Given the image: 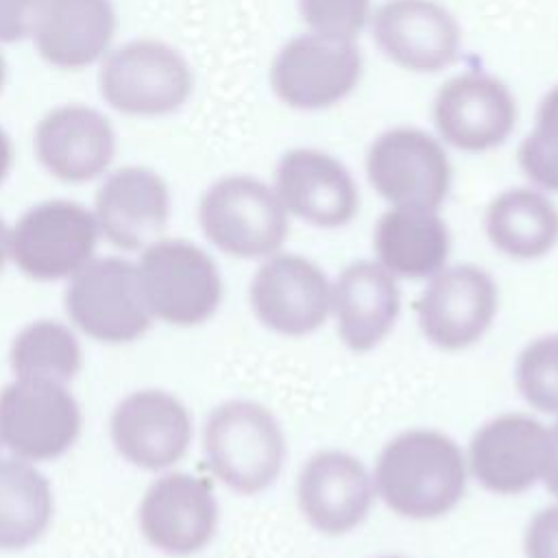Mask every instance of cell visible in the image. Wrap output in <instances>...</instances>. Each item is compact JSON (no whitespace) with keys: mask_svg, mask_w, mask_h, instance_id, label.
<instances>
[{"mask_svg":"<svg viewBox=\"0 0 558 558\" xmlns=\"http://www.w3.org/2000/svg\"><path fill=\"white\" fill-rule=\"evenodd\" d=\"M549 460V429L530 414L490 418L469 442V469L490 493L519 495L543 480Z\"/></svg>","mask_w":558,"mask_h":558,"instance_id":"17","label":"cell"},{"mask_svg":"<svg viewBox=\"0 0 558 558\" xmlns=\"http://www.w3.org/2000/svg\"><path fill=\"white\" fill-rule=\"evenodd\" d=\"M375 497L366 466L340 449H323L305 460L296 477V501L305 521L327 534L340 536L357 527Z\"/></svg>","mask_w":558,"mask_h":558,"instance_id":"20","label":"cell"},{"mask_svg":"<svg viewBox=\"0 0 558 558\" xmlns=\"http://www.w3.org/2000/svg\"><path fill=\"white\" fill-rule=\"evenodd\" d=\"M52 519V490L28 460L0 456V549L33 545Z\"/></svg>","mask_w":558,"mask_h":558,"instance_id":"26","label":"cell"},{"mask_svg":"<svg viewBox=\"0 0 558 558\" xmlns=\"http://www.w3.org/2000/svg\"><path fill=\"white\" fill-rule=\"evenodd\" d=\"M144 538L170 556H192L209 545L218 525L211 484L190 473L157 477L137 512Z\"/></svg>","mask_w":558,"mask_h":558,"instance_id":"18","label":"cell"},{"mask_svg":"<svg viewBox=\"0 0 558 558\" xmlns=\"http://www.w3.org/2000/svg\"><path fill=\"white\" fill-rule=\"evenodd\" d=\"M7 257H9V229H7L4 220L0 218V270L7 262Z\"/></svg>","mask_w":558,"mask_h":558,"instance_id":"35","label":"cell"},{"mask_svg":"<svg viewBox=\"0 0 558 558\" xmlns=\"http://www.w3.org/2000/svg\"><path fill=\"white\" fill-rule=\"evenodd\" d=\"M272 190L288 216L318 229H340L360 211V187L349 166L318 146H292L281 153Z\"/></svg>","mask_w":558,"mask_h":558,"instance_id":"13","label":"cell"},{"mask_svg":"<svg viewBox=\"0 0 558 558\" xmlns=\"http://www.w3.org/2000/svg\"><path fill=\"white\" fill-rule=\"evenodd\" d=\"M364 172L390 207L440 209L453 183L449 148L434 131L414 124L377 133L366 148Z\"/></svg>","mask_w":558,"mask_h":558,"instance_id":"6","label":"cell"},{"mask_svg":"<svg viewBox=\"0 0 558 558\" xmlns=\"http://www.w3.org/2000/svg\"><path fill=\"white\" fill-rule=\"evenodd\" d=\"M41 0H0V46L31 37Z\"/></svg>","mask_w":558,"mask_h":558,"instance_id":"32","label":"cell"},{"mask_svg":"<svg viewBox=\"0 0 558 558\" xmlns=\"http://www.w3.org/2000/svg\"><path fill=\"white\" fill-rule=\"evenodd\" d=\"M373 9V0H296L305 31L351 41L368 28Z\"/></svg>","mask_w":558,"mask_h":558,"instance_id":"30","label":"cell"},{"mask_svg":"<svg viewBox=\"0 0 558 558\" xmlns=\"http://www.w3.org/2000/svg\"><path fill=\"white\" fill-rule=\"evenodd\" d=\"M373 248L390 275L425 279L445 268L451 233L438 209L388 207L375 222Z\"/></svg>","mask_w":558,"mask_h":558,"instance_id":"24","label":"cell"},{"mask_svg":"<svg viewBox=\"0 0 558 558\" xmlns=\"http://www.w3.org/2000/svg\"><path fill=\"white\" fill-rule=\"evenodd\" d=\"M194 70L187 57L157 37L113 46L98 63L102 102L126 118H163L187 105Z\"/></svg>","mask_w":558,"mask_h":558,"instance_id":"2","label":"cell"},{"mask_svg":"<svg viewBox=\"0 0 558 558\" xmlns=\"http://www.w3.org/2000/svg\"><path fill=\"white\" fill-rule=\"evenodd\" d=\"M94 211L70 198L28 207L9 229V255L31 279L54 281L81 270L98 242Z\"/></svg>","mask_w":558,"mask_h":558,"instance_id":"9","label":"cell"},{"mask_svg":"<svg viewBox=\"0 0 558 558\" xmlns=\"http://www.w3.org/2000/svg\"><path fill=\"white\" fill-rule=\"evenodd\" d=\"M11 166H13V142H11V135L4 131V126H0V185L9 177Z\"/></svg>","mask_w":558,"mask_h":558,"instance_id":"34","label":"cell"},{"mask_svg":"<svg viewBox=\"0 0 558 558\" xmlns=\"http://www.w3.org/2000/svg\"><path fill=\"white\" fill-rule=\"evenodd\" d=\"M100 235L122 251H137L159 240L170 218L166 179L148 166H120L102 177L94 196Z\"/></svg>","mask_w":558,"mask_h":558,"instance_id":"19","label":"cell"},{"mask_svg":"<svg viewBox=\"0 0 558 558\" xmlns=\"http://www.w3.org/2000/svg\"><path fill=\"white\" fill-rule=\"evenodd\" d=\"M331 310L347 349L355 353L375 349L390 333L401 310L395 275L371 259L344 266L331 286Z\"/></svg>","mask_w":558,"mask_h":558,"instance_id":"23","label":"cell"},{"mask_svg":"<svg viewBox=\"0 0 558 558\" xmlns=\"http://www.w3.org/2000/svg\"><path fill=\"white\" fill-rule=\"evenodd\" d=\"M81 434V410L54 379L15 377L0 390V442L28 462L54 460Z\"/></svg>","mask_w":558,"mask_h":558,"instance_id":"11","label":"cell"},{"mask_svg":"<svg viewBox=\"0 0 558 558\" xmlns=\"http://www.w3.org/2000/svg\"><path fill=\"white\" fill-rule=\"evenodd\" d=\"M198 225L222 253L257 259L279 253L290 216L270 183L253 174H225L201 194Z\"/></svg>","mask_w":558,"mask_h":558,"instance_id":"5","label":"cell"},{"mask_svg":"<svg viewBox=\"0 0 558 558\" xmlns=\"http://www.w3.org/2000/svg\"><path fill=\"white\" fill-rule=\"evenodd\" d=\"M484 233L510 259H538L558 244V207L532 185L501 190L486 205Z\"/></svg>","mask_w":558,"mask_h":558,"instance_id":"25","label":"cell"},{"mask_svg":"<svg viewBox=\"0 0 558 558\" xmlns=\"http://www.w3.org/2000/svg\"><path fill=\"white\" fill-rule=\"evenodd\" d=\"M543 482H545V488L554 497H558V421L549 429V460L543 473Z\"/></svg>","mask_w":558,"mask_h":558,"instance_id":"33","label":"cell"},{"mask_svg":"<svg viewBox=\"0 0 558 558\" xmlns=\"http://www.w3.org/2000/svg\"><path fill=\"white\" fill-rule=\"evenodd\" d=\"M364 54L357 41L303 31L286 39L270 59L268 87L292 111H327L362 83Z\"/></svg>","mask_w":558,"mask_h":558,"instance_id":"4","label":"cell"},{"mask_svg":"<svg viewBox=\"0 0 558 558\" xmlns=\"http://www.w3.org/2000/svg\"><path fill=\"white\" fill-rule=\"evenodd\" d=\"M366 31L381 57L410 74L442 72L462 48L460 22L440 0H384Z\"/></svg>","mask_w":558,"mask_h":558,"instance_id":"12","label":"cell"},{"mask_svg":"<svg viewBox=\"0 0 558 558\" xmlns=\"http://www.w3.org/2000/svg\"><path fill=\"white\" fill-rule=\"evenodd\" d=\"M379 558H403V556H379Z\"/></svg>","mask_w":558,"mask_h":558,"instance_id":"37","label":"cell"},{"mask_svg":"<svg viewBox=\"0 0 558 558\" xmlns=\"http://www.w3.org/2000/svg\"><path fill=\"white\" fill-rule=\"evenodd\" d=\"M525 558H558V504L538 510L523 534Z\"/></svg>","mask_w":558,"mask_h":558,"instance_id":"31","label":"cell"},{"mask_svg":"<svg viewBox=\"0 0 558 558\" xmlns=\"http://www.w3.org/2000/svg\"><path fill=\"white\" fill-rule=\"evenodd\" d=\"M375 493L405 519H438L466 490V458L458 442L436 429H408L379 451Z\"/></svg>","mask_w":558,"mask_h":558,"instance_id":"1","label":"cell"},{"mask_svg":"<svg viewBox=\"0 0 558 558\" xmlns=\"http://www.w3.org/2000/svg\"><path fill=\"white\" fill-rule=\"evenodd\" d=\"M248 301L264 327L299 338L327 320L331 286L316 262L296 253H275L253 275Z\"/></svg>","mask_w":558,"mask_h":558,"instance_id":"16","label":"cell"},{"mask_svg":"<svg viewBox=\"0 0 558 558\" xmlns=\"http://www.w3.org/2000/svg\"><path fill=\"white\" fill-rule=\"evenodd\" d=\"M517 166L532 187L558 194V83L541 96L534 124L517 146Z\"/></svg>","mask_w":558,"mask_h":558,"instance_id":"28","label":"cell"},{"mask_svg":"<svg viewBox=\"0 0 558 558\" xmlns=\"http://www.w3.org/2000/svg\"><path fill=\"white\" fill-rule=\"evenodd\" d=\"M7 76H9V63H7V57L0 50V94H2L4 85H7Z\"/></svg>","mask_w":558,"mask_h":558,"instance_id":"36","label":"cell"},{"mask_svg":"<svg viewBox=\"0 0 558 558\" xmlns=\"http://www.w3.org/2000/svg\"><path fill=\"white\" fill-rule=\"evenodd\" d=\"M111 440L131 464L159 471L179 462L192 440L187 408L166 390H137L111 414Z\"/></svg>","mask_w":558,"mask_h":558,"instance_id":"21","label":"cell"},{"mask_svg":"<svg viewBox=\"0 0 558 558\" xmlns=\"http://www.w3.org/2000/svg\"><path fill=\"white\" fill-rule=\"evenodd\" d=\"M209 471L231 490L255 495L281 473L286 436L275 414L257 401L231 399L216 405L203 427Z\"/></svg>","mask_w":558,"mask_h":558,"instance_id":"3","label":"cell"},{"mask_svg":"<svg viewBox=\"0 0 558 558\" xmlns=\"http://www.w3.org/2000/svg\"><path fill=\"white\" fill-rule=\"evenodd\" d=\"M148 312L177 327L209 320L222 301L216 262L183 238H159L144 246L137 262Z\"/></svg>","mask_w":558,"mask_h":558,"instance_id":"7","label":"cell"},{"mask_svg":"<svg viewBox=\"0 0 558 558\" xmlns=\"http://www.w3.org/2000/svg\"><path fill=\"white\" fill-rule=\"evenodd\" d=\"M11 368L15 377H44L70 381L83 366V353L74 333L57 320L26 325L11 344Z\"/></svg>","mask_w":558,"mask_h":558,"instance_id":"27","label":"cell"},{"mask_svg":"<svg viewBox=\"0 0 558 558\" xmlns=\"http://www.w3.org/2000/svg\"><path fill=\"white\" fill-rule=\"evenodd\" d=\"M65 312L89 338L122 344L150 327L137 264L122 257L89 259L65 288Z\"/></svg>","mask_w":558,"mask_h":558,"instance_id":"10","label":"cell"},{"mask_svg":"<svg viewBox=\"0 0 558 558\" xmlns=\"http://www.w3.org/2000/svg\"><path fill=\"white\" fill-rule=\"evenodd\" d=\"M499 290L493 277L475 264L438 270L416 301L423 336L442 351L475 344L493 325Z\"/></svg>","mask_w":558,"mask_h":558,"instance_id":"14","label":"cell"},{"mask_svg":"<svg viewBox=\"0 0 558 558\" xmlns=\"http://www.w3.org/2000/svg\"><path fill=\"white\" fill-rule=\"evenodd\" d=\"M118 11L113 0H41L31 31L44 63L81 72L113 48Z\"/></svg>","mask_w":558,"mask_h":558,"instance_id":"22","label":"cell"},{"mask_svg":"<svg viewBox=\"0 0 558 558\" xmlns=\"http://www.w3.org/2000/svg\"><path fill=\"white\" fill-rule=\"evenodd\" d=\"M519 122L510 85L484 70L458 72L440 83L432 100L436 137L453 150L482 155L504 146Z\"/></svg>","mask_w":558,"mask_h":558,"instance_id":"8","label":"cell"},{"mask_svg":"<svg viewBox=\"0 0 558 558\" xmlns=\"http://www.w3.org/2000/svg\"><path fill=\"white\" fill-rule=\"evenodd\" d=\"M33 150L50 177L61 183L81 185L109 172L118 137L111 120L96 107L63 102L37 120Z\"/></svg>","mask_w":558,"mask_h":558,"instance_id":"15","label":"cell"},{"mask_svg":"<svg viewBox=\"0 0 558 558\" xmlns=\"http://www.w3.org/2000/svg\"><path fill=\"white\" fill-rule=\"evenodd\" d=\"M514 381L530 408L558 414V333L534 338L519 353Z\"/></svg>","mask_w":558,"mask_h":558,"instance_id":"29","label":"cell"}]
</instances>
